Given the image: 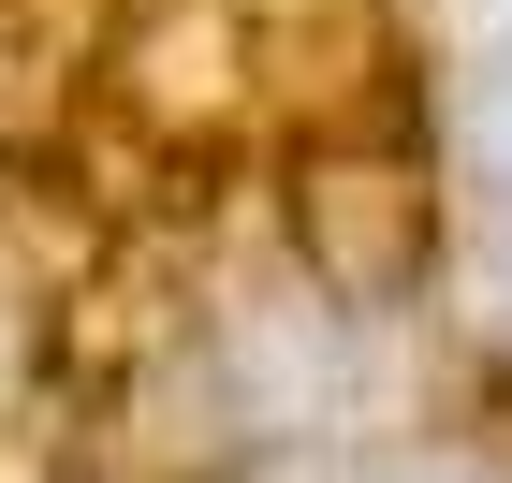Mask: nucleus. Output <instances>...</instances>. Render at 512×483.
<instances>
[{
	"instance_id": "f257e3e1",
	"label": "nucleus",
	"mask_w": 512,
	"mask_h": 483,
	"mask_svg": "<svg viewBox=\"0 0 512 483\" xmlns=\"http://www.w3.org/2000/svg\"><path fill=\"white\" fill-rule=\"evenodd\" d=\"M469 161L512 191V0L469 15Z\"/></svg>"
},
{
	"instance_id": "f03ea898",
	"label": "nucleus",
	"mask_w": 512,
	"mask_h": 483,
	"mask_svg": "<svg viewBox=\"0 0 512 483\" xmlns=\"http://www.w3.org/2000/svg\"><path fill=\"white\" fill-rule=\"evenodd\" d=\"M366 483H512V469H483V454H395V469H366Z\"/></svg>"
}]
</instances>
